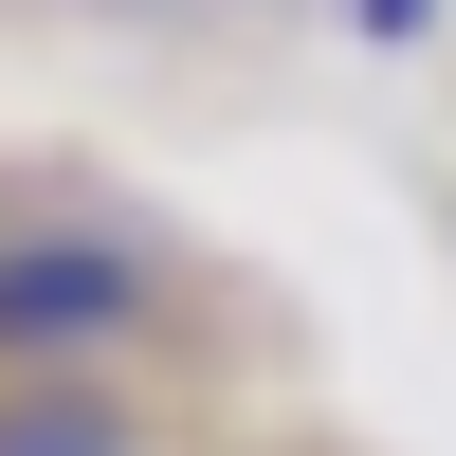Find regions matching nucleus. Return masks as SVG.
<instances>
[{
    "label": "nucleus",
    "instance_id": "1",
    "mask_svg": "<svg viewBox=\"0 0 456 456\" xmlns=\"http://www.w3.org/2000/svg\"><path fill=\"white\" fill-rule=\"evenodd\" d=\"M183 347V274L110 201H19L0 219V384H128Z\"/></svg>",
    "mask_w": 456,
    "mask_h": 456
},
{
    "label": "nucleus",
    "instance_id": "2",
    "mask_svg": "<svg viewBox=\"0 0 456 456\" xmlns=\"http://www.w3.org/2000/svg\"><path fill=\"white\" fill-rule=\"evenodd\" d=\"M0 456H165L128 384H0Z\"/></svg>",
    "mask_w": 456,
    "mask_h": 456
},
{
    "label": "nucleus",
    "instance_id": "3",
    "mask_svg": "<svg viewBox=\"0 0 456 456\" xmlns=\"http://www.w3.org/2000/svg\"><path fill=\"white\" fill-rule=\"evenodd\" d=\"M347 37H365V55H420V37H438V0H347Z\"/></svg>",
    "mask_w": 456,
    "mask_h": 456
}]
</instances>
